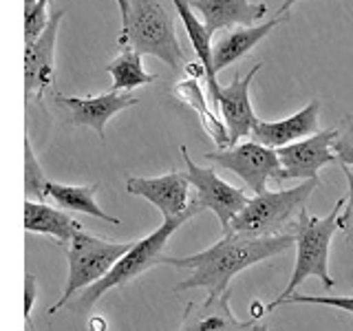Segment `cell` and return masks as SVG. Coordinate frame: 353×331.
Here are the masks:
<instances>
[{
	"label": "cell",
	"instance_id": "cell-1",
	"mask_svg": "<svg viewBox=\"0 0 353 331\" xmlns=\"http://www.w3.org/2000/svg\"><path fill=\"white\" fill-rule=\"evenodd\" d=\"M294 245V232L279 237H245L228 232L210 248L190 254V257H163L161 265H170V268L190 272L188 279L174 285V292L203 287V290H208V296H223L230 292V281L236 274L272 257L290 252Z\"/></svg>",
	"mask_w": 353,
	"mask_h": 331
},
{
	"label": "cell",
	"instance_id": "cell-2",
	"mask_svg": "<svg viewBox=\"0 0 353 331\" xmlns=\"http://www.w3.org/2000/svg\"><path fill=\"white\" fill-rule=\"evenodd\" d=\"M128 18L121 22L119 47H132L139 55H154L172 71L185 69L188 60L176 36L179 18L172 0H128Z\"/></svg>",
	"mask_w": 353,
	"mask_h": 331
},
{
	"label": "cell",
	"instance_id": "cell-3",
	"mask_svg": "<svg viewBox=\"0 0 353 331\" xmlns=\"http://www.w3.org/2000/svg\"><path fill=\"white\" fill-rule=\"evenodd\" d=\"M347 205V199H338L336 205L329 210L327 217H312L303 210L296 219L294 237H296V263L292 279L287 283L285 290L274 298L268 305V312H274L285 298L294 296V292L301 287L307 279H316L325 285V290H334L336 281L329 274V250L331 241H334L336 230H340V217L342 208Z\"/></svg>",
	"mask_w": 353,
	"mask_h": 331
},
{
	"label": "cell",
	"instance_id": "cell-4",
	"mask_svg": "<svg viewBox=\"0 0 353 331\" xmlns=\"http://www.w3.org/2000/svg\"><path fill=\"white\" fill-rule=\"evenodd\" d=\"M320 185V179H307L287 190H265L250 197L248 205L232 221L228 232L245 237H279L290 234L298 214L307 208L309 197ZM225 232V234H228Z\"/></svg>",
	"mask_w": 353,
	"mask_h": 331
},
{
	"label": "cell",
	"instance_id": "cell-5",
	"mask_svg": "<svg viewBox=\"0 0 353 331\" xmlns=\"http://www.w3.org/2000/svg\"><path fill=\"white\" fill-rule=\"evenodd\" d=\"M199 212H203V208L192 199L190 210H188L185 214L174 217V219H163V223L154 232H150L148 237H143L139 241H132L130 250L117 261L115 268L110 270L99 283H95V285L88 287V290H84V294L80 298V307L91 309L106 292L115 290V287H124L132 279H137V276H141L143 272H148L150 268H154V265H159L161 259H163L161 252H163L165 245H168L170 237L185 223V221H190Z\"/></svg>",
	"mask_w": 353,
	"mask_h": 331
},
{
	"label": "cell",
	"instance_id": "cell-6",
	"mask_svg": "<svg viewBox=\"0 0 353 331\" xmlns=\"http://www.w3.org/2000/svg\"><path fill=\"white\" fill-rule=\"evenodd\" d=\"M132 243H115L97 239L88 232L80 230L69 243L66 259H69V276H66L64 292L58 303H53L47 314L53 316L71 301L77 292L88 290L91 285L99 283L104 276L115 268L117 261L130 250Z\"/></svg>",
	"mask_w": 353,
	"mask_h": 331
},
{
	"label": "cell",
	"instance_id": "cell-7",
	"mask_svg": "<svg viewBox=\"0 0 353 331\" xmlns=\"http://www.w3.org/2000/svg\"><path fill=\"white\" fill-rule=\"evenodd\" d=\"M205 159L212 166L234 172L239 179L248 183V188L254 194L265 192L268 190V181L270 179L279 181V177H281L279 152L274 148L263 146V143L254 139L236 143V146H232V148L212 150L205 154Z\"/></svg>",
	"mask_w": 353,
	"mask_h": 331
},
{
	"label": "cell",
	"instance_id": "cell-8",
	"mask_svg": "<svg viewBox=\"0 0 353 331\" xmlns=\"http://www.w3.org/2000/svg\"><path fill=\"white\" fill-rule=\"evenodd\" d=\"M181 154L185 161V174L194 188L192 199L203 210H212L221 223V230H223V234H225L232 221H234L241 214V210L248 205L250 197L243 192L241 188H234L221 179L214 168H201L199 163H194L190 154H188L185 146H181Z\"/></svg>",
	"mask_w": 353,
	"mask_h": 331
},
{
	"label": "cell",
	"instance_id": "cell-9",
	"mask_svg": "<svg viewBox=\"0 0 353 331\" xmlns=\"http://www.w3.org/2000/svg\"><path fill=\"white\" fill-rule=\"evenodd\" d=\"M338 137V128H325L316 135L294 141L283 146L279 152L281 159V177L279 181L287 179H318V172L325 166L338 161L334 152V141Z\"/></svg>",
	"mask_w": 353,
	"mask_h": 331
},
{
	"label": "cell",
	"instance_id": "cell-10",
	"mask_svg": "<svg viewBox=\"0 0 353 331\" xmlns=\"http://www.w3.org/2000/svg\"><path fill=\"white\" fill-rule=\"evenodd\" d=\"M64 11H53L49 27L42 36L25 44V102L27 106L42 104V97L55 84V42Z\"/></svg>",
	"mask_w": 353,
	"mask_h": 331
},
{
	"label": "cell",
	"instance_id": "cell-11",
	"mask_svg": "<svg viewBox=\"0 0 353 331\" xmlns=\"http://www.w3.org/2000/svg\"><path fill=\"white\" fill-rule=\"evenodd\" d=\"M126 192L141 197L159 210L163 219L181 217L190 210V179L185 172L170 170L161 177H126Z\"/></svg>",
	"mask_w": 353,
	"mask_h": 331
},
{
	"label": "cell",
	"instance_id": "cell-12",
	"mask_svg": "<svg viewBox=\"0 0 353 331\" xmlns=\"http://www.w3.org/2000/svg\"><path fill=\"white\" fill-rule=\"evenodd\" d=\"M263 64H254L245 77L234 75V80L228 86H219L214 93L212 102L221 110V119L225 121L228 132H230V148L236 146L243 137H252L254 126L259 124V117L254 113L252 102H250V84L254 75L261 71Z\"/></svg>",
	"mask_w": 353,
	"mask_h": 331
},
{
	"label": "cell",
	"instance_id": "cell-13",
	"mask_svg": "<svg viewBox=\"0 0 353 331\" xmlns=\"http://www.w3.org/2000/svg\"><path fill=\"white\" fill-rule=\"evenodd\" d=\"M55 102L64 106L71 113L73 126H86L97 132L99 139H106V124L108 119L117 115L119 110H126L130 106L139 104V97L132 93H117L108 91L102 95H88V97H73V95H55Z\"/></svg>",
	"mask_w": 353,
	"mask_h": 331
},
{
	"label": "cell",
	"instance_id": "cell-14",
	"mask_svg": "<svg viewBox=\"0 0 353 331\" xmlns=\"http://www.w3.org/2000/svg\"><path fill=\"white\" fill-rule=\"evenodd\" d=\"M318 113H320V102L312 99L305 108H301L298 113L276 119V121H261L252 130V139L263 143V146L279 150L283 146H290L294 141L307 139L320 132L318 128Z\"/></svg>",
	"mask_w": 353,
	"mask_h": 331
},
{
	"label": "cell",
	"instance_id": "cell-15",
	"mask_svg": "<svg viewBox=\"0 0 353 331\" xmlns=\"http://www.w3.org/2000/svg\"><path fill=\"white\" fill-rule=\"evenodd\" d=\"M254 323L256 320H239L234 316L228 292L223 296H208L203 303H188L176 331H252Z\"/></svg>",
	"mask_w": 353,
	"mask_h": 331
},
{
	"label": "cell",
	"instance_id": "cell-16",
	"mask_svg": "<svg viewBox=\"0 0 353 331\" xmlns=\"http://www.w3.org/2000/svg\"><path fill=\"white\" fill-rule=\"evenodd\" d=\"M188 3L201 14L210 36L221 29L254 27V22L268 14V7L263 3H250V0H188Z\"/></svg>",
	"mask_w": 353,
	"mask_h": 331
},
{
	"label": "cell",
	"instance_id": "cell-17",
	"mask_svg": "<svg viewBox=\"0 0 353 331\" xmlns=\"http://www.w3.org/2000/svg\"><path fill=\"white\" fill-rule=\"evenodd\" d=\"M290 20V14H276L268 18L263 25L256 27H236V29H228L219 36L216 44L212 47V60H214V71H223L225 66L234 64L241 60L243 55H248L256 44L268 38L270 33L281 25V22Z\"/></svg>",
	"mask_w": 353,
	"mask_h": 331
},
{
	"label": "cell",
	"instance_id": "cell-18",
	"mask_svg": "<svg viewBox=\"0 0 353 331\" xmlns=\"http://www.w3.org/2000/svg\"><path fill=\"white\" fill-rule=\"evenodd\" d=\"M25 230L51 237L58 245H69L82 230V223L62 208H51L42 201H25Z\"/></svg>",
	"mask_w": 353,
	"mask_h": 331
},
{
	"label": "cell",
	"instance_id": "cell-19",
	"mask_svg": "<svg viewBox=\"0 0 353 331\" xmlns=\"http://www.w3.org/2000/svg\"><path fill=\"white\" fill-rule=\"evenodd\" d=\"M170 91L176 99H181L188 108H192L199 115L203 130L214 139V143L221 150L230 148V132H228L225 121L221 119L212 108H210L208 97L203 93L201 84H199V77H188V80H183V82H176Z\"/></svg>",
	"mask_w": 353,
	"mask_h": 331
},
{
	"label": "cell",
	"instance_id": "cell-20",
	"mask_svg": "<svg viewBox=\"0 0 353 331\" xmlns=\"http://www.w3.org/2000/svg\"><path fill=\"white\" fill-rule=\"evenodd\" d=\"M99 190V183H86V185H69V183H58L51 181L47 185V197L53 199L55 205L66 210V212H84L91 214L95 219H102L110 225H121V221L117 217H110L108 212H104L102 208L97 205L95 197Z\"/></svg>",
	"mask_w": 353,
	"mask_h": 331
},
{
	"label": "cell",
	"instance_id": "cell-21",
	"mask_svg": "<svg viewBox=\"0 0 353 331\" xmlns=\"http://www.w3.org/2000/svg\"><path fill=\"white\" fill-rule=\"evenodd\" d=\"M176 7V14H179L183 27L188 31V38H190L196 60L203 64L205 69V84H208V97L212 99L214 93L219 91V82H216V71H214V60H212V36L208 33L203 20H199L194 16V9L190 7L188 0H172Z\"/></svg>",
	"mask_w": 353,
	"mask_h": 331
},
{
	"label": "cell",
	"instance_id": "cell-22",
	"mask_svg": "<svg viewBox=\"0 0 353 331\" xmlns=\"http://www.w3.org/2000/svg\"><path fill=\"white\" fill-rule=\"evenodd\" d=\"M106 71L113 77V88L110 91L117 93H132V88L152 84L157 80L154 73H146L141 64V55L132 47H121L119 55L106 64Z\"/></svg>",
	"mask_w": 353,
	"mask_h": 331
},
{
	"label": "cell",
	"instance_id": "cell-23",
	"mask_svg": "<svg viewBox=\"0 0 353 331\" xmlns=\"http://www.w3.org/2000/svg\"><path fill=\"white\" fill-rule=\"evenodd\" d=\"M47 185H49V179L47 174H44L42 166L36 157V152H33V146H31V139L29 135L25 137V192L31 197H36V201H42L47 197Z\"/></svg>",
	"mask_w": 353,
	"mask_h": 331
},
{
	"label": "cell",
	"instance_id": "cell-24",
	"mask_svg": "<svg viewBox=\"0 0 353 331\" xmlns=\"http://www.w3.org/2000/svg\"><path fill=\"white\" fill-rule=\"evenodd\" d=\"M49 9V0H38L36 5L25 9V44L36 42L44 29L49 27L51 14H47Z\"/></svg>",
	"mask_w": 353,
	"mask_h": 331
},
{
	"label": "cell",
	"instance_id": "cell-25",
	"mask_svg": "<svg viewBox=\"0 0 353 331\" xmlns=\"http://www.w3.org/2000/svg\"><path fill=\"white\" fill-rule=\"evenodd\" d=\"M334 152L342 166L353 168V115H345L338 126V137L334 141Z\"/></svg>",
	"mask_w": 353,
	"mask_h": 331
},
{
	"label": "cell",
	"instance_id": "cell-26",
	"mask_svg": "<svg viewBox=\"0 0 353 331\" xmlns=\"http://www.w3.org/2000/svg\"><path fill=\"white\" fill-rule=\"evenodd\" d=\"M301 303H305V305L336 307V309H342L345 314L353 316V296H303V294H294L290 298H285L281 305H301Z\"/></svg>",
	"mask_w": 353,
	"mask_h": 331
},
{
	"label": "cell",
	"instance_id": "cell-27",
	"mask_svg": "<svg viewBox=\"0 0 353 331\" xmlns=\"http://www.w3.org/2000/svg\"><path fill=\"white\" fill-rule=\"evenodd\" d=\"M342 172L347 177L349 197H347V205L342 210V217H340V230H342V234H345V241L353 243V168L342 166Z\"/></svg>",
	"mask_w": 353,
	"mask_h": 331
},
{
	"label": "cell",
	"instance_id": "cell-28",
	"mask_svg": "<svg viewBox=\"0 0 353 331\" xmlns=\"http://www.w3.org/2000/svg\"><path fill=\"white\" fill-rule=\"evenodd\" d=\"M33 303H36V276L27 272L25 274V320H31Z\"/></svg>",
	"mask_w": 353,
	"mask_h": 331
},
{
	"label": "cell",
	"instance_id": "cell-29",
	"mask_svg": "<svg viewBox=\"0 0 353 331\" xmlns=\"http://www.w3.org/2000/svg\"><path fill=\"white\" fill-rule=\"evenodd\" d=\"M88 331H106V323L102 318H93L91 323H88Z\"/></svg>",
	"mask_w": 353,
	"mask_h": 331
},
{
	"label": "cell",
	"instance_id": "cell-30",
	"mask_svg": "<svg viewBox=\"0 0 353 331\" xmlns=\"http://www.w3.org/2000/svg\"><path fill=\"white\" fill-rule=\"evenodd\" d=\"M117 5H119V11H121V22H124V20L128 18V9H130V5H128V0H117Z\"/></svg>",
	"mask_w": 353,
	"mask_h": 331
},
{
	"label": "cell",
	"instance_id": "cell-31",
	"mask_svg": "<svg viewBox=\"0 0 353 331\" xmlns=\"http://www.w3.org/2000/svg\"><path fill=\"white\" fill-rule=\"evenodd\" d=\"M296 3H298V0H283V5L279 7V11H276V14H281V16L287 14V11H290Z\"/></svg>",
	"mask_w": 353,
	"mask_h": 331
},
{
	"label": "cell",
	"instance_id": "cell-32",
	"mask_svg": "<svg viewBox=\"0 0 353 331\" xmlns=\"http://www.w3.org/2000/svg\"><path fill=\"white\" fill-rule=\"evenodd\" d=\"M252 331H270V327L265 325V323H259V320H256V323H254V327H252Z\"/></svg>",
	"mask_w": 353,
	"mask_h": 331
},
{
	"label": "cell",
	"instance_id": "cell-33",
	"mask_svg": "<svg viewBox=\"0 0 353 331\" xmlns=\"http://www.w3.org/2000/svg\"><path fill=\"white\" fill-rule=\"evenodd\" d=\"M36 3H38V0H25V9L33 7V5H36Z\"/></svg>",
	"mask_w": 353,
	"mask_h": 331
},
{
	"label": "cell",
	"instance_id": "cell-34",
	"mask_svg": "<svg viewBox=\"0 0 353 331\" xmlns=\"http://www.w3.org/2000/svg\"><path fill=\"white\" fill-rule=\"evenodd\" d=\"M27 331H36V329H33V323H31V320H27Z\"/></svg>",
	"mask_w": 353,
	"mask_h": 331
}]
</instances>
